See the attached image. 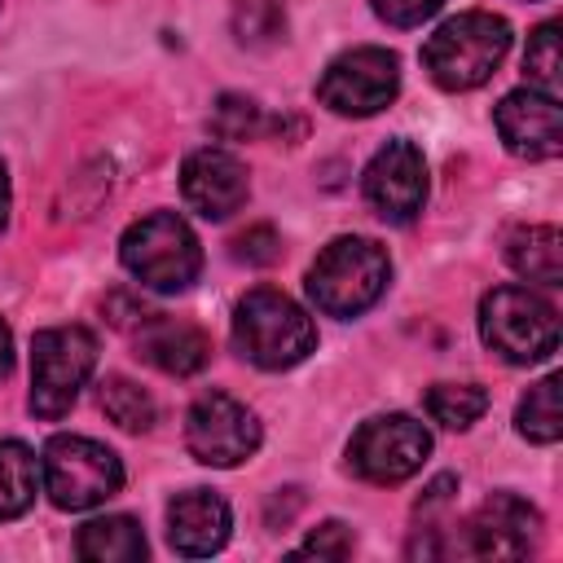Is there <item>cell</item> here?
<instances>
[{
    "label": "cell",
    "instance_id": "1",
    "mask_svg": "<svg viewBox=\"0 0 563 563\" xmlns=\"http://www.w3.org/2000/svg\"><path fill=\"white\" fill-rule=\"evenodd\" d=\"M506 53H510V22L497 13L471 9L435 26V35L422 44V66L435 88L471 92L497 75Z\"/></svg>",
    "mask_w": 563,
    "mask_h": 563
},
{
    "label": "cell",
    "instance_id": "2",
    "mask_svg": "<svg viewBox=\"0 0 563 563\" xmlns=\"http://www.w3.org/2000/svg\"><path fill=\"white\" fill-rule=\"evenodd\" d=\"M233 347L260 369H290L317 347V325L290 295L255 286L233 308Z\"/></svg>",
    "mask_w": 563,
    "mask_h": 563
},
{
    "label": "cell",
    "instance_id": "3",
    "mask_svg": "<svg viewBox=\"0 0 563 563\" xmlns=\"http://www.w3.org/2000/svg\"><path fill=\"white\" fill-rule=\"evenodd\" d=\"M391 260L374 238H334L308 268V299L325 317H361L387 290Z\"/></svg>",
    "mask_w": 563,
    "mask_h": 563
},
{
    "label": "cell",
    "instance_id": "4",
    "mask_svg": "<svg viewBox=\"0 0 563 563\" xmlns=\"http://www.w3.org/2000/svg\"><path fill=\"white\" fill-rule=\"evenodd\" d=\"M119 255H123V268L158 295L189 290L198 282V268H202V246L176 211H154V216L136 220L123 233Z\"/></svg>",
    "mask_w": 563,
    "mask_h": 563
},
{
    "label": "cell",
    "instance_id": "5",
    "mask_svg": "<svg viewBox=\"0 0 563 563\" xmlns=\"http://www.w3.org/2000/svg\"><path fill=\"white\" fill-rule=\"evenodd\" d=\"M484 343L510 365H537L559 347V312L528 286H497L479 303Z\"/></svg>",
    "mask_w": 563,
    "mask_h": 563
},
{
    "label": "cell",
    "instance_id": "6",
    "mask_svg": "<svg viewBox=\"0 0 563 563\" xmlns=\"http://www.w3.org/2000/svg\"><path fill=\"white\" fill-rule=\"evenodd\" d=\"M40 475L57 510H92L123 488V462L88 435H53L44 444Z\"/></svg>",
    "mask_w": 563,
    "mask_h": 563
},
{
    "label": "cell",
    "instance_id": "7",
    "mask_svg": "<svg viewBox=\"0 0 563 563\" xmlns=\"http://www.w3.org/2000/svg\"><path fill=\"white\" fill-rule=\"evenodd\" d=\"M97 365V339L84 325H53L31 339V413L62 418Z\"/></svg>",
    "mask_w": 563,
    "mask_h": 563
},
{
    "label": "cell",
    "instance_id": "8",
    "mask_svg": "<svg viewBox=\"0 0 563 563\" xmlns=\"http://www.w3.org/2000/svg\"><path fill=\"white\" fill-rule=\"evenodd\" d=\"M396 92H400V57L374 44L339 53L317 79V101L347 119L378 114L383 106L396 101Z\"/></svg>",
    "mask_w": 563,
    "mask_h": 563
},
{
    "label": "cell",
    "instance_id": "9",
    "mask_svg": "<svg viewBox=\"0 0 563 563\" xmlns=\"http://www.w3.org/2000/svg\"><path fill=\"white\" fill-rule=\"evenodd\" d=\"M431 453V435L418 418L409 413H383L356 427L347 444V466L365 484H400L413 471H422Z\"/></svg>",
    "mask_w": 563,
    "mask_h": 563
},
{
    "label": "cell",
    "instance_id": "10",
    "mask_svg": "<svg viewBox=\"0 0 563 563\" xmlns=\"http://www.w3.org/2000/svg\"><path fill=\"white\" fill-rule=\"evenodd\" d=\"M185 444L202 466H242L260 449V422L242 400L207 391L185 413Z\"/></svg>",
    "mask_w": 563,
    "mask_h": 563
},
{
    "label": "cell",
    "instance_id": "11",
    "mask_svg": "<svg viewBox=\"0 0 563 563\" xmlns=\"http://www.w3.org/2000/svg\"><path fill=\"white\" fill-rule=\"evenodd\" d=\"M361 189H365V202L387 220V224H409L418 220L422 202H427V163H422V150L405 136L387 141L365 176H361Z\"/></svg>",
    "mask_w": 563,
    "mask_h": 563
},
{
    "label": "cell",
    "instance_id": "12",
    "mask_svg": "<svg viewBox=\"0 0 563 563\" xmlns=\"http://www.w3.org/2000/svg\"><path fill=\"white\" fill-rule=\"evenodd\" d=\"M541 537V515L515 493H493L462 528V541L449 550L471 554V559H523L537 550Z\"/></svg>",
    "mask_w": 563,
    "mask_h": 563
},
{
    "label": "cell",
    "instance_id": "13",
    "mask_svg": "<svg viewBox=\"0 0 563 563\" xmlns=\"http://www.w3.org/2000/svg\"><path fill=\"white\" fill-rule=\"evenodd\" d=\"M497 136L515 158H559L563 150V114H559V97L541 92V88H519L506 92L501 106L493 110Z\"/></svg>",
    "mask_w": 563,
    "mask_h": 563
},
{
    "label": "cell",
    "instance_id": "14",
    "mask_svg": "<svg viewBox=\"0 0 563 563\" xmlns=\"http://www.w3.org/2000/svg\"><path fill=\"white\" fill-rule=\"evenodd\" d=\"M246 194H251L246 167L229 150H211V145L194 150L180 167V198L202 220H229L246 202Z\"/></svg>",
    "mask_w": 563,
    "mask_h": 563
},
{
    "label": "cell",
    "instance_id": "15",
    "mask_svg": "<svg viewBox=\"0 0 563 563\" xmlns=\"http://www.w3.org/2000/svg\"><path fill=\"white\" fill-rule=\"evenodd\" d=\"M229 528H233L229 506L211 488H185L167 501V541L176 554H189V559L216 554L229 541Z\"/></svg>",
    "mask_w": 563,
    "mask_h": 563
},
{
    "label": "cell",
    "instance_id": "16",
    "mask_svg": "<svg viewBox=\"0 0 563 563\" xmlns=\"http://www.w3.org/2000/svg\"><path fill=\"white\" fill-rule=\"evenodd\" d=\"M136 356L150 361L163 374L189 378V374H198L211 361V339L198 325H189V321L145 312L141 325H136Z\"/></svg>",
    "mask_w": 563,
    "mask_h": 563
},
{
    "label": "cell",
    "instance_id": "17",
    "mask_svg": "<svg viewBox=\"0 0 563 563\" xmlns=\"http://www.w3.org/2000/svg\"><path fill=\"white\" fill-rule=\"evenodd\" d=\"M506 260L528 282H541V286L563 282V238L554 224H519L506 238Z\"/></svg>",
    "mask_w": 563,
    "mask_h": 563
},
{
    "label": "cell",
    "instance_id": "18",
    "mask_svg": "<svg viewBox=\"0 0 563 563\" xmlns=\"http://www.w3.org/2000/svg\"><path fill=\"white\" fill-rule=\"evenodd\" d=\"M75 554L88 563H136V559H145V532L128 515L88 519L75 537Z\"/></svg>",
    "mask_w": 563,
    "mask_h": 563
},
{
    "label": "cell",
    "instance_id": "19",
    "mask_svg": "<svg viewBox=\"0 0 563 563\" xmlns=\"http://www.w3.org/2000/svg\"><path fill=\"white\" fill-rule=\"evenodd\" d=\"M40 493V462L22 440H0V519L31 510Z\"/></svg>",
    "mask_w": 563,
    "mask_h": 563
},
{
    "label": "cell",
    "instance_id": "20",
    "mask_svg": "<svg viewBox=\"0 0 563 563\" xmlns=\"http://www.w3.org/2000/svg\"><path fill=\"white\" fill-rule=\"evenodd\" d=\"M515 427L523 440L532 444H554L563 431V413H559V374H545L537 387H528V396L515 409Z\"/></svg>",
    "mask_w": 563,
    "mask_h": 563
},
{
    "label": "cell",
    "instance_id": "21",
    "mask_svg": "<svg viewBox=\"0 0 563 563\" xmlns=\"http://www.w3.org/2000/svg\"><path fill=\"white\" fill-rule=\"evenodd\" d=\"M97 400H101V413H106L114 427H123V431H150V427H154V418H158L154 396H150L141 383L123 378V374L106 378Z\"/></svg>",
    "mask_w": 563,
    "mask_h": 563
},
{
    "label": "cell",
    "instance_id": "22",
    "mask_svg": "<svg viewBox=\"0 0 563 563\" xmlns=\"http://www.w3.org/2000/svg\"><path fill=\"white\" fill-rule=\"evenodd\" d=\"M422 409L431 413V422H440L449 431H466L488 409V391L479 383H435L422 396Z\"/></svg>",
    "mask_w": 563,
    "mask_h": 563
},
{
    "label": "cell",
    "instance_id": "23",
    "mask_svg": "<svg viewBox=\"0 0 563 563\" xmlns=\"http://www.w3.org/2000/svg\"><path fill=\"white\" fill-rule=\"evenodd\" d=\"M233 35L251 48H268L286 35V0H238L233 4Z\"/></svg>",
    "mask_w": 563,
    "mask_h": 563
},
{
    "label": "cell",
    "instance_id": "24",
    "mask_svg": "<svg viewBox=\"0 0 563 563\" xmlns=\"http://www.w3.org/2000/svg\"><path fill=\"white\" fill-rule=\"evenodd\" d=\"M211 132L220 141H251L264 132V114L251 97H238V92H224L216 106H211Z\"/></svg>",
    "mask_w": 563,
    "mask_h": 563
},
{
    "label": "cell",
    "instance_id": "25",
    "mask_svg": "<svg viewBox=\"0 0 563 563\" xmlns=\"http://www.w3.org/2000/svg\"><path fill=\"white\" fill-rule=\"evenodd\" d=\"M523 70H528V79L541 92H554L559 88V26L554 22H545V26L532 31L528 53H523Z\"/></svg>",
    "mask_w": 563,
    "mask_h": 563
},
{
    "label": "cell",
    "instance_id": "26",
    "mask_svg": "<svg viewBox=\"0 0 563 563\" xmlns=\"http://www.w3.org/2000/svg\"><path fill=\"white\" fill-rule=\"evenodd\" d=\"M282 255V238L273 233V224H251V229H242L238 238H233V260H242V264H273Z\"/></svg>",
    "mask_w": 563,
    "mask_h": 563
},
{
    "label": "cell",
    "instance_id": "27",
    "mask_svg": "<svg viewBox=\"0 0 563 563\" xmlns=\"http://www.w3.org/2000/svg\"><path fill=\"white\" fill-rule=\"evenodd\" d=\"M295 554H317V559H347L352 554V528L347 523H339V519H330V523H321Z\"/></svg>",
    "mask_w": 563,
    "mask_h": 563
},
{
    "label": "cell",
    "instance_id": "28",
    "mask_svg": "<svg viewBox=\"0 0 563 563\" xmlns=\"http://www.w3.org/2000/svg\"><path fill=\"white\" fill-rule=\"evenodd\" d=\"M374 13L387 22V26H418L427 22L444 0H369Z\"/></svg>",
    "mask_w": 563,
    "mask_h": 563
},
{
    "label": "cell",
    "instance_id": "29",
    "mask_svg": "<svg viewBox=\"0 0 563 563\" xmlns=\"http://www.w3.org/2000/svg\"><path fill=\"white\" fill-rule=\"evenodd\" d=\"M453 488H457V479H453V475H435V479L427 484V493L418 497V515H431V510H440V506L453 497Z\"/></svg>",
    "mask_w": 563,
    "mask_h": 563
},
{
    "label": "cell",
    "instance_id": "30",
    "mask_svg": "<svg viewBox=\"0 0 563 563\" xmlns=\"http://www.w3.org/2000/svg\"><path fill=\"white\" fill-rule=\"evenodd\" d=\"M13 369V334H9V325L0 321V378Z\"/></svg>",
    "mask_w": 563,
    "mask_h": 563
},
{
    "label": "cell",
    "instance_id": "31",
    "mask_svg": "<svg viewBox=\"0 0 563 563\" xmlns=\"http://www.w3.org/2000/svg\"><path fill=\"white\" fill-rule=\"evenodd\" d=\"M9 224V172H4V158H0V229Z\"/></svg>",
    "mask_w": 563,
    "mask_h": 563
}]
</instances>
